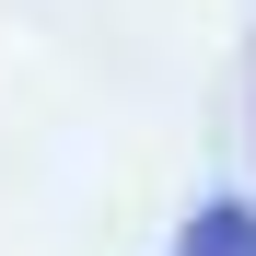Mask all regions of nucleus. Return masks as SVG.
Instances as JSON below:
<instances>
[{
  "mask_svg": "<svg viewBox=\"0 0 256 256\" xmlns=\"http://www.w3.org/2000/svg\"><path fill=\"white\" fill-rule=\"evenodd\" d=\"M175 256H256V210H244V198H210L198 222L175 233Z\"/></svg>",
  "mask_w": 256,
  "mask_h": 256,
  "instance_id": "nucleus-1",
  "label": "nucleus"
}]
</instances>
